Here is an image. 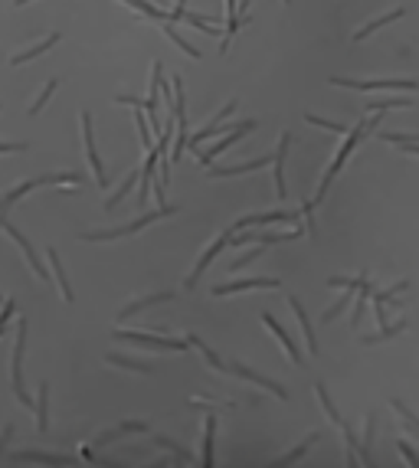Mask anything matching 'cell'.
<instances>
[{
	"instance_id": "3957f363",
	"label": "cell",
	"mask_w": 419,
	"mask_h": 468,
	"mask_svg": "<svg viewBox=\"0 0 419 468\" xmlns=\"http://www.w3.org/2000/svg\"><path fill=\"white\" fill-rule=\"evenodd\" d=\"M43 183H82V177L66 170V174H43V177H33V181L17 183L13 190H7L3 197H0V226H3V220H7V210H10L13 203H20L26 193H33L36 187H43Z\"/></svg>"
},
{
	"instance_id": "f546056e",
	"label": "cell",
	"mask_w": 419,
	"mask_h": 468,
	"mask_svg": "<svg viewBox=\"0 0 419 468\" xmlns=\"http://www.w3.org/2000/svg\"><path fill=\"white\" fill-rule=\"evenodd\" d=\"M135 183H138V170L131 167L128 174H125V181H121V187H119V190H115V193H112V197H108V200H105V206H102V210H105V213H112V210H115V206H119V203H121V200H125V197H128V193H131V187H135Z\"/></svg>"
},
{
	"instance_id": "8fae6325",
	"label": "cell",
	"mask_w": 419,
	"mask_h": 468,
	"mask_svg": "<svg viewBox=\"0 0 419 468\" xmlns=\"http://www.w3.org/2000/svg\"><path fill=\"white\" fill-rule=\"evenodd\" d=\"M298 220V210H272V213H252V216H243L229 226V236L239 233V229H249V226H266V223H291Z\"/></svg>"
},
{
	"instance_id": "44dd1931",
	"label": "cell",
	"mask_w": 419,
	"mask_h": 468,
	"mask_svg": "<svg viewBox=\"0 0 419 468\" xmlns=\"http://www.w3.org/2000/svg\"><path fill=\"white\" fill-rule=\"evenodd\" d=\"M128 432H148V423H141V419H135V423H121L115 425V429H108V432H102V436L96 439V446H112V442H119V439H125Z\"/></svg>"
},
{
	"instance_id": "c3c4849f",
	"label": "cell",
	"mask_w": 419,
	"mask_h": 468,
	"mask_svg": "<svg viewBox=\"0 0 419 468\" xmlns=\"http://www.w3.org/2000/svg\"><path fill=\"white\" fill-rule=\"evenodd\" d=\"M305 121H308V125L324 128V131H334V135H344V128L334 125V121H328V118H321V115H305Z\"/></svg>"
},
{
	"instance_id": "bcb514c9",
	"label": "cell",
	"mask_w": 419,
	"mask_h": 468,
	"mask_svg": "<svg viewBox=\"0 0 419 468\" xmlns=\"http://www.w3.org/2000/svg\"><path fill=\"white\" fill-rule=\"evenodd\" d=\"M390 406H393V409H397V413L403 416V423H406V429H409V432H413V436H419V423H416V416L409 413V409H406L403 403H399V400H390Z\"/></svg>"
},
{
	"instance_id": "603a6c76",
	"label": "cell",
	"mask_w": 419,
	"mask_h": 468,
	"mask_svg": "<svg viewBox=\"0 0 419 468\" xmlns=\"http://www.w3.org/2000/svg\"><path fill=\"white\" fill-rule=\"evenodd\" d=\"M59 40H63L59 33H49V36H43L36 46H30V50H23V53H17V56H10V66H23V63H30V59H36V56H43L46 50H53Z\"/></svg>"
},
{
	"instance_id": "d6986e66",
	"label": "cell",
	"mask_w": 419,
	"mask_h": 468,
	"mask_svg": "<svg viewBox=\"0 0 419 468\" xmlns=\"http://www.w3.org/2000/svg\"><path fill=\"white\" fill-rule=\"evenodd\" d=\"M115 102L119 105H135V125H138V138L144 148H154V138H151V125H148V118H144V112H141V102L138 98H131V96H115Z\"/></svg>"
},
{
	"instance_id": "6da1fadb",
	"label": "cell",
	"mask_w": 419,
	"mask_h": 468,
	"mask_svg": "<svg viewBox=\"0 0 419 468\" xmlns=\"http://www.w3.org/2000/svg\"><path fill=\"white\" fill-rule=\"evenodd\" d=\"M380 121H383V115L380 112H374L370 118H360L351 131H344V144H341V151L334 154V160L328 164V170H324V177H321V183H318V193H314V200L312 203H321V197L328 193V187L334 183V177L341 174V167L347 164V158L354 154V148H357V141H360V135H367V131H374V128H380Z\"/></svg>"
},
{
	"instance_id": "52a82bcc",
	"label": "cell",
	"mask_w": 419,
	"mask_h": 468,
	"mask_svg": "<svg viewBox=\"0 0 419 468\" xmlns=\"http://www.w3.org/2000/svg\"><path fill=\"white\" fill-rule=\"evenodd\" d=\"M79 121H82V144H86V158H89V167H92V174H96V183L105 190V167H102V158H98L96 151V131H92V115L89 112H82L79 115Z\"/></svg>"
},
{
	"instance_id": "83f0119b",
	"label": "cell",
	"mask_w": 419,
	"mask_h": 468,
	"mask_svg": "<svg viewBox=\"0 0 419 468\" xmlns=\"http://www.w3.org/2000/svg\"><path fill=\"white\" fill-rule=\"evenodd\" d=\"M374 295V285H370V278H364L360 285H357V301H354V315H351V328H360V321L367 315V298Z\"/></svg>"
},
{
	"instance_id": "4fadbf2b",
	"label": "cell",
	"mask_w": 419,
	"mask_h": 468,
	"mask_svg": "<svg viewBox=\"0 0 419 468\" xmlns=\"http://www.w3.org/2000/svg\"><path fill=\"white\" fill-rule=\"evenodd\" d=\"M262 324H266V328L272 331V334H275V340H279L282 344V351L289 354V361L295 363V367H305V357H301V351H298V344H295V340H291V334L285 328H282L279 321L272 318L269 311H262Z\"/></svg>"
},
{
	"instance_id": "d6a6232c",
	"label": "cell",
	"mask_w": 419,
	"mask_h": 468,
	"mask_svg": "<svg viewBox=\"0 0 419 468\" xmlns=\"http://www.w3.org/2000/svg\"><path fill=\"white\" fill-rule=\"evenodd\" d=\"M318 439H321V436H318V432H312V436H305V439H301V442H298V446L291 448V452H285V455H279V458H275V462H272V465H291V462H298V458L305 455V452H308V448H312L314 442H318Z\"/></svg>"
},
{
	"instance_id": "816d5d0a",
	"label": "cell",
	"mask_w": 419,
	"mask_h": 468,
	"mask_svg": "<svg viewBox=\"0 0 419 468\" xmlns=\"http://www.w3.org/2000/svg\"><path fill=\"white\" fill-rule=\"evenodd\" d=\"M26 151V141H0V154H20Z\"/></svg>"
},
{
	"instance_id": "9f6ffc18",
	"label": "cell",
	"mask_w": 419,
	"mask_h": 468,
	"mask_svg": "<svg viewBox=\"0 0 419 468\" xmlns=\"http://www.w3.org/2000/svg\"><path fill=\"white\" fill-rule=\"evenodd\" d=\"M26 3H33V0H13V7H26Z\"/></svg>"
},
{
	"instance_id": "f1b7e54d",
	"label": "cell",
	"mask_w": 419,
	"mask_h": 468,
	"mask_svg": "<svg viewBox=\"0 0 419 468\" xmlns=\"http://www.w3.org/2000/svg\"><path fill=\"white\" fill-rule=\"evenodd\" d=\"M213 442H216V416L210 413L204 419V455H200V462H204L206 468L216 462V458H213Z\"/></svg>"
},
{
	"instance_id": "b9f144b4",
	"label": "cell",
	"mask_w": 419,
	"mask_h": 468,
	"mask_svg": "<svg viewBox=\"0 0 419 468\" xmlns=\"http://www.w3.org/2000/svg\"><path fill=\"white\" fill-rule=\"evenodd\" d=\"M164 36H167L171 43H177V46H181V50H183L187 56H190V59H200V56H204V53H200V50L194 46V43H187V40L181 36V33L174 30V27H164Z\"/></svg>"
},
{
	"instance_id": "7c38bea8",
	"label": "cell",
	"mask_w": 419,
	"mask_h": 468,
	"mask_svg": "<svg viewBox=\"0 0 419 468\" xmlns=\"http://www.w3.org/2000/svg\"><path fill=\"white\" fill-rule=\"evenodd\" d=\"M226 243H229V229H226V233H220V236H216V243H213V246H206V249H204L200 262H197L194 272H190V275H187V282H183V288H187V292H194L197 282H200V275H204L206 269H210V262H213L216 255H220V252L226 249Z\"/></svg>"
},
{
	"instance_id": "4dcf8cb0",
	"label": "cell",
	"mask_w": 419,
	"mask_h": 468,
	"mask_svg": "<svg viewBox=\"0 0 419 468\" xmlns=\"http://www.w3.org/2000/svg\"><path fill=\"white\" fill-rule=\"evenodd\" d=\"M177 128H174V141H171V160H181L183 158V148H187V115H177L174 118Z\"/></svg>"
},
{
	"instance_id": "277c9868",
	"label": "cell",
	"mask_w": 419,
	"mask_h": 468,
	"mask_svg": "<svg viewBox=\"0 0 419 468\" xmlns=\"http://www.w3.org/2000/svg\"><path fill=\"white\" fill-rule=\"evenodd\" d=\"M23 351H26V318H17V340H13V393H17V403L26 406V409H33V400L30 393H26V386H23Z\"/></svg>"
},
{
	"instance_id": "ee69618b",
	"label": "cell",
	"mask_w": 419,
	"mask_h": 468,
	"mask_svg": "<svg viewBox=\"0 0 419 468\" xmlns=\"http://www.w3.org/2000/svg\"><path fill=\"white\" fill-rule=\"evenodd\" d=\"M413 105V96H403V98H380V102H367L370 112H383V108H409Z\"/></svg>"
},
{
	"instance_id": "5bb4252c",
	"label": "cell",
	"mask_w": 419,
	"mask_h": 468,
	"mask_svg": "<svg viewBox=\"0 0 419 468\" xmlns=\"http://www.w3.org/2000/svg\"><path fill=\"white\" fill-rule=\"evenodd\" d=\"M289 131H282V138H279V148H275V154H272V164H275V197L279 200H285L289 197V187H285V154H289Z\"/></svg>"
},
{
	"instance_id": "f907efd6",
	"label": "cell",
	"mask_w": 419,
	"mask_h": 468,
	"mask_svg": "<svg viewBox=\"0 0 419 468\" xmlns=\"http://www.w3.org/2000/svg\"><path fill=\"white\" fill-rule=\"evenodd\" d=\"M397 448H399V455L406 458L409 465H413V468H419V455H416V452H413V446H409L406 439H397Z\"/></svg>"
},
{
	"instance_id": "7402d4cb",
	"label": "cell",
	"mask_w": 419,
	"mask_h": 468,
	"mask_svg": "<svg viewBox=\"0 0 419 468\" xmlns=\"http://www.w3.org/2000/svg\"><path fill=\"white\" fill-rule=\"evenodd\" d=\"M272 158H256V160H246V164H236V167H213L210 164V177H243V174H252V170H262L269 164Z\"/></svg>"
},
{
	"instance_id": "681fc988",
	"label": "cell",
	"mask_w": 419,
	"mask_h": 468,
	"mask_svg": "<svg viewBox=\"0 0 419 468\" xmlns=\"http://www.w3.org/2000/svg\"><path fill=\"white\" fill-rule=\"evenodd\" d=\"M17 315V305H13V298H3V308H0V338H3V328H7V321Z\"/></svg>"
},
{
	"instance_id": "f6af8a7d",
	"label": "cell",
	"mask_w": 419,
	"mask_h": 468,
	"mask_svg": "<svg viewBox=\"0 0 419 468\" xmlns=\"http://www.w3.org/2000/svg\"><path fill=\"white\" fill-rule=\"evenodd\" d=\"M262 249H266V246L259 243V246H256V249H249V252H246V255H239V259H233V262H229V272H239V269H246V266H249V262H256L259 255H262Z\"/></svg>"
},
{
	"instance_id": "e575fe53",
	"label": "cell",
	"mask_w": 419,
	"mask_h": 468,
	"mask_svg": "<svg viewBox=\"0 0 419 468\" xmlns=\"http://www.w3.org/2000/svg\"><path fill=\"white\" fill-rule=\"evenodd\" d=\"M108 363H115V367H121V370L154 373V363H148V361H131V357H121V354H108Z\"/></svg>"
},
{
	"instance_id": "e0dca14e",
	"label": "cell",
	"mask_w": 419,
	"mask_h": 468,
	"mask_svg": "<svg viewBox=\"0 0 419 468\" xmlns=\"http://www.w3.org/2000/svg\"><path fill=\"white\" fill-rule=\"evenodd\" d=\"M158 158H164V154H158V148H148V158H144V167L138 170V206H144V200H148L151 193V183H154V167H158Z\"/></svg>"
},
{
	"instance_id": "ab89813d",
	"label": "cell",
	"mask_w": 419,
	"mask_h": 468,
	"mask_svg": "<svg viewBox=\"0 0 419 468\" xmlns=\"http://www.w3.org/2000/svg\"><path fill=\"white\" fill-rule=\"evenodd\" d=\"M314 396H318V403L324 406V413H328V419H331L334 425H341V423H344V419L337 416V409H334L331 396H328V390H324V383H314Z\"/></svg>"
},
{
	"instance_id": "9a60e30c",
	"label": "cell",
	"mask_w": 419,
	"mask_h": 468,
	"mask_svg": "<svg viewBox=\"0 0 419 468\" xmlns=\"http://www.w3.org/2000/svg\"><path fill=\"white\" fill-rule=\"evenodd\" d=\"M229 370L236 373V377H243V380L256 383V386H262V390H269V393H275L279 400H289V393H285V386H282V383L269 380V377H262V373H256V370H249L246 363H229Z\"/></svg>"
},
{
	"instance_id": "7dc6e473",
	"label": "cell",
	"mask_w": 419,
	"mask_h": 468,
	"mask_svg": "<svg viewBox=\"0 0 419 468\" xmlns=\"http://www.w3.org/2000/svg\"><path fill=\"white\" fill-rule=\"evenodd\" d=\"M301 216H305V233H308V236H312V239H314V203L312 200H305V203H301Z\"/></svg>"
},
{
	"instance_id": "d4e9b609",
	"label": "cell",
	"mask_w": 419,
	"mask_h": 468,
	"mask_svg": "<svg viewBox=\"0 0 419 468\" xmlns=\"http://www.w3.org/2000/svg\"><path fill=\"white\" fill-rule=\"evenodd\" d=\"M13 462H36V465H73L69 455H49V452H13Z\"/></svg>"
},
{
	"instance_id": "cb8c5ba5",
	"label": "cell",
	"mask_w": 419,
	"mask_h": 468,
	"mask_svg": "<svg viewBox=\"0 0 419 468\" xmlns=\"http://www.w3.org/2000/svg\"><path fill=\"white\" fill-rule=\"evenodd\" d=\"M46 262H49V269H53V278H56V288L63 292V298L66 301H73V288H69V278H66V269H63V262H59V252H56L53 246L46 249Z\"/></svg>"
},
{
	"instance_id": "f35d334b",
	"label": "cell",
	"mask_w": 419,
	"mask_h": 468,
	"mask_svg": "<svg viewBox=\"0 0 419 468\" xmlns=\"http://www.w3.org/2000/svg\"><path fill=\"white\" fill-rule=\"evenodd\" d=\"M403 331H406V321H397V324H383L380 334H370V338H360V340H364V344H380V340L397 338V334H403Z\"/></svg>"
},
{
	"instance_id": "d590c367",
	"label": "cell",
	"mask_w": 419,
	"mask_h": 468,
	"mask_svg": "<svg viewBox=\"0 0 419 468\" xmlns=\"http://www.w3.org/2000/svg\"><path fill=\"white\" fill-rule=\"evenodd\" d=\"M121 3H128V7L141 10L144 17H151V20H167V10H161V7H158V3H151V0H121Z\"/></svg>"
},
{
	"instance_id": "7a4b0ae2",
	"label": "cell",
	"mask_w": 419,
	"mask_h": 468,
	"mask_svg": "<svg viewBox=\"0 0 419 468\" xmlns=\"http://www.w3.org/2000/svg\"><path fill=\"white\" fill-rule=\"evenodd\" d=\"M171 213H177V206H171V203H164L161 210H151V213H144V216H138L135 223L115 226V229H96V233H82L79 239H86V243H108V239H121V236H135V233H141V229H148L151 223H158V220H164V216H171Z\"/></svg>"
},
{
	"instance_id": "6f0895ef",
	"label": "cell",
	"mask_w": 419,
	"mask_h": 468,
	"mask_svg": "<svg viewBox=\"0 0 419 468\" xmlns=\"http://www.w3.org/2000/svg\"><path fill=\"white\" fill-rule=\"evenodd\" d=\"M282 3H291V0H282Z\"/></svg>"
},
{
	"instance_id": "ac0fdd59",
	"label": "cell",
	"mask_w": 419,
	"mask_h": 468,
	"mask_svg": "<svg viewBox=\"0 0 419 468\" xmlns=\"http://www.w3.org/2000/svg\"><path fill=\"white\" fill-rule=\"evenodd\" d=\"M171 298H174V292H158V295H144V298H138V301L125 305V308L119 311V321H128V318H135V315H141V311H148V308H154V305H161V301H171Z\"/></svg>"
},
{
	"instance_id": "ffe728a7",
	"label": "cell",
	"mask_w": 419,
	"mask_h": 468,
	"mask_svg": "<svg viewBox=\"0 0 419 468\" xmlns=\"http://www.w3.org/2000/svg\"><path fill=\"white\" fill-rule=\"evenodd\" d=\"M289 308L295 311V318H298L301 331H305V344H308V354H318V340H314V328H312V318H308V311L301 308V301L295 295H289Z\"/></svg>"
},
{
	"instance_id": "8992f818",
	"label": "cell",
	"mask_w": 419,
	"mask_h": 468,
	"mask_svg": "<svg viewBox=\"0 0 419 468\" xmlns=\"http://www.w3.org/2000/svg\"><path fill=\"white\" fill-rule=\"evenodd\" d=\"M115 340H128L135 347H148V351H187L190 340H177V338H158V334H141V331H115Z\"/></svg>"
},
{
	"instance_id": "11a10c76",
	"label": "cell",
	"mask_w": 419,
	"mask_h": 468,
	"mask_svg": "<svg viewBox=\"0 0 419 468\" xmlns=\"http://www.w3.org/2000/svg\"><path fill=\"white\" fill-rule=\"evenodd\" d=\"M236 0H226V20H236Z\"/></svg>"
},
{
	"instance_id": "1f68e13d",
	"label": "cell",
	"mask_w": 419,
	"mask_h": 468,
	"mask_svg": "<svg viewBox=\"0 0 419 468\" xmlns=\"http://www.w3.org/2000/svg\"><path fill=\"white\" fill-rule=\"evenodd\" d=\"M399 17H403V7H397V10L383 13V17H376V20H370V23H367V27H360V30L354 33V40H357V43H360V40H367L370 33H376V30H380V27H387V23L399 20Z\"/></svg>"
},
{
	"instance_id": "74e56055",
	"label": "cell",
	"mask_w": 419,
	"mask_h": 468,
	"mask_svg": "<svg viewBox=\"0 0 419 468\" xmlns=\"http://www.w3.org/2000/svg\"><path fill=\"white\" fill-rule=\"evenodd\" d=\"M151 442H154L158 448H167V452H174V458H177V462H194V455H190L187 448H183V446H177V442H171L167 436H154Z\"/></svg>"
},
{
	"instance_id": "5b68a950",
	"label": "cell",
	"mask_w": 419,
	"mask_h": 468,
	"mask_svg": "<svg viewBox=\"0 0 419 468\" xmlns=\"http://www.w3.org/2000/svg\"><path fill=\"white\" fill-rule=\"evenodd\" d=\"M328 82H331L334 89H357V92H374V89H380V92L403 89L406 96H413V92H416V82H413V79H374V82H364V79H344V75H331Z\"/></svg>"
},
{
	"instance_id": "4316f807",
	"label": "cell",
	"mask_w": 419,
	"mask_h": 468,
	"mask_svg": "<svg viewBox=\"0 0 419 468\" xmlns=\"http://www.w3.org/2000/svg\"><path fill=\"white\" fill-rule=\"evenodd\" d=\"M380 141H387V144H397L409 154V158H416L419 154V138L409 131V135H397V131H380Z\"/></svg>"
},
{
	"instance_id": "30bf717a",
	"label": "cell",
	"mask_w": 419,
	"mask_h": 468,
	"mask_svg": "<svg viewBox=\"0 0 419 468\" xmlns=\"http://www.w3.org/2000/svg\"><path fill=\"white\" fill-rule=\"evenodd\" d=\"M252 128H256V121H239V125H236V128H229V135H226L223 141H216V144H213L210 151H194V154H197V160H200L204 167H210V164H213V160L220 158V154H223V151L229 148V144H236L239 138H246V135L252 131Z\"/></svg>"
},
{
	"instance_id": "680465c9",
	"label": "cell",
	"mask_w": 419,
	"mask_h": 468,
	"mask_svg": "<svg viewBox=\"0 0 419 468\" xmlns=\"http://www.w3.org/2000/svg\"><path fill=\"white\" fill-rule=\"evenodd\" d=\"M0 301H3V298H0Z\"/></svg>"
},
{
	"instance_id": "2e32d148",
	"label": "cell",
	"mask_w": 419,
	"mask_h": 468,
	"mask_svg": "<svg viewBox=\"0 0 419 468\" xmlns=\"http://www.w3.org/2000/svg\"><path fill=\"white\" fill-rule=\"evenodd\" d=\"M249 288H279V278H236V282H226L216 285L213 295H236V292H249Z\"/></svg>"
},
{
	"instance_id": "60d3db41",
	"label": "cell",
	"mask_w": 419,
	"mask_h": 468,
	"mask_svg": "<svg viewBox=\"0 0 419 468\" xmlns=\"http://www.w3.org/2000/svg\"><path fill=\"white\" fill-rule=\"evenodd\" d=\"M337 429H341V436H344V442H347V465H360V458H357V436H354V429H351L347 423H341Z\"/></svg>"
},
{
	"instance_id": "9c48e42d",
	"label": "cell",
	"mask_w": 419,
	"mask_h": 468,
	"mask_svg": "<svg viewBox=\"0 0 419 468\" xmlns=\"http://www.w3.org/2000/svg\"><path fill=\"white\" fill-rule=\"evenodd\" d=\"M236 105H239L236 98H229V102H226V105L220 108V115L210 118V121H206V125L200 128L197 135H190V138H187V148H190V151H200V144H204L206 138H216V135L223 131V121H226L229 115H233V112H236Z\"/></svg>"
},
{
	"instance_id": "484cf974",
	"label": "cell",
	"mask_w": 419,
	"mask_h": 468,
	"mask_svg": "<svg viewBox=\"0 0 419 468\" xmlns=\"http://www.w3.org/2000/svg\"><path fill=\"white\" fill-rule=\"evenodd\" d=\"M36 393H40V400L33 406V409H36V429H40V432H49V383H40Z\"/></svg>"
},
{
	"instance_id": "db71d44e",
	"label": "cell",
	"mask_w": 419,
	"mask_h": 468,
	"mask_svg": "<svg viewBox=\"0 0 419 468\" xmlns=\"http://www.w3.org/2000/svg\"><path fill=\"white\" fill-rule=\"evenodd\" d=\"M10 439H13V425H3V432H0V455H3V448L10 446Z\"/></svg>"
},
{
	"instance_id": "836d02e7",
	"label": "cell",
	"mask_w": 419,
	"mask_h": 468,
	"mask_svg": "<svg viewBox=\"0 0 419 468\" xmlns=\"http://www.w3.org/2000/svg\"><path fill=\"white\" fill-rule=\"evenodd\" d=\"M374 429H376V416L370 413V416H367V429H364V439H360V442H357V448H360V455H357V458H360V462H364L367 468L374 465V458H370V442H374Z\"/></svg>"
},
{
	"instance_id": "7bdbcfd3",
	"label": "cell",
	"mask_w": 419,
	"mask_h": 468,
	"mask_svg": "<svg viewBox=\"0 0 419 468\" xmlns=\"http://www.w3.org/2000/svg\"><path fill=\"white\" fill-rule=\"evenodd\" d=\"M56 89H59V79H49V82L43 85V92L36 96V102L30 105V115H40V112H43V105L49 102V98H53V92H56Z\"/></svg>"
},
{
	"instance_id": "ba28073f",
	"label": "cell",
	"mask_w": 419,
	"mask_h": 468,
	"mask_svg": "<svg viewBox=\"0 0 419 468\" xmlns=\"http://www.w3.org/2000/svg\"><path fill=\"white\" fill-rule=\"evenodd\" d=\"M0 229H3V233L10 236L13 243L20 246V252L26 255V262H30V269H33V275L40 278V282H49V269H46V262H40V255H36V249H33V246L26 243V236H23L13 223H7V220H3V226H0Z\"/></svg>"
},
{
	"instance_id": "8d00e7d4",
	"label": "cell",
	"mask_w": 419,
	"mask_h": 468,
	"mask_svg": "<svg viewBox=\"0 0 419 468\" xmlns=\"http://www.w3.org/2000/svg\"><path fill=\"white\" fill-rule=\"evenodd\" d=\"M187 340H190V344H194L197 351L204 354V361L210 363L213 370H220V373H223V370H229V367H223V361H220V357H216V354L210 351V347H206V344H204V340H200V338H197V334H187Z\"/></svg>"
},
{
	"instance_id": "f5cc1de1",
	"label": "cell",
	"mask_w": 419,
	"mask_h": 468,
	"mask_svg": "<svg viewBox=\"0 0 419 468\" xmlns=\"http://www.w3.org/2000/svg\"><path fill=\"white\" fill-rule=\"evenodd\" d=\"M183 10H187V0H177V3H174V10L167 13V23H171V27H177V23H181V17H183Z\"/></svg>"
}]
</instances>
